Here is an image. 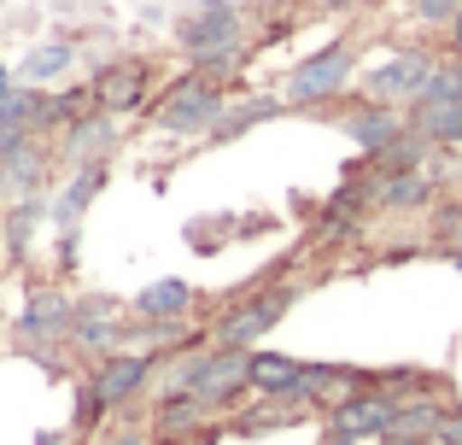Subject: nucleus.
<instances>
[{
    "instance_id": "ddd939ff",
    "label": "nucleus",
    "mask_w": 462,
    "mask_h": 445,
    "mask_svg": "<svg viewBox=\"0 0 462 445\" xmlns=\"http://www.w3.org/2000/svg\"><path fill=\"white\" fill-rule=\"evenodd\" d=\"M445 411H451V404H445L439 393H410V399H398V416L381 434V445H439Z\"/></svg>"
},
{
    "instance_id": "c756f323",
    "label": "nucleus",
    "mask_w": 462,
    "mask_h": 445,
    "mask_svg": "<svg viewBox=\"0 0 462 445\" xmlns=\"http://www.w3.org/2000/svg\"><path fill=\"white\" fill-rule=\"evenodd\" d=\"M12 88H18V70H12L6 59H0V94H12Z\"/></svg>"
},
{
    "instance_id": "1a4fd4ad",
    "label": "nucleus",
    "mask_w": 462,
    "mask_h": 445,
    "mask_svg": "<svg viewBox=\"0 0 462 445\" xmlns=\"http://www.w3.org/2000/svg\"><path fill=\"white\" fill-rule=\"evenodd\" d=\"M88 88H94V106H100V112L129 117V112H141V106H147L152 65H147V59H112V65L94 70Z\"/></svg>"
},
{
    "instance_id": "2eb2a0df",
    "label": "nucleus",
    "mask_w": 462,
    "mask_h": 445,
    "mask_svg": "<svg viewBox=\"0 0 462 445\" xmlns=\"http://www.w3.org/2000/svg\"><path fill=\"white\" fill-rule=\"evenodd\" d=\"M112 147H117V117L94 106V112H82L77 124L65 129V141H59V159H65L70 171H77V164H106V153H112Z\"/></svg>"
},
{
    "instance_id": "a211bd4d",
    "label": "nucleus",
    "mask_w": 462,
    "mask_h": 445,
    "mask_svg": "<svg viewBox=\"0 0 462 445\" xmlns=\"http://www.w3.org/2000/svg\"><path fill=\"white\" fill-rule=\"evenodd\" d=\"M205 404L193 399V393H158V404H152V440H164V445H181V440H193L205 428Z\"/></svg>"
},
{
    "instance_id": "423d86ee",
    "label": "nucleus",
    "mask_w": 462,
    "mask_h": 445,
    "mask_svg": "<svg viewBox=\"0 0 462 445\" xmlns=\"http://www.w3.org/2000/svg\"><path fill=\"white\" fill-rule=\"evenodd\" d=\"M433 70H439V53L404 47V53H393L386 65H374L369 77H363V94H369V100H386V106H410L421 88H428Z\"/></svg>"
},
{
    "instance_id": "0eeeda50",
    "label": "nucleus",
    "mask_w": 462,
    "mask_h": 445,
    "mask_svg": "<svg viewBox=\"0 0 462 445\" xmlns=\"http://www.w3.org/2000/svg\"><path fill=\"white\" fill-rule=\"evenodd\" d=\"M70 317H77V299H70L59 282H42V287L23 293L18 340L23 346H59V340H70Z\"/></svg>"
},
{
    "instance_id": "4468645a",
    "label": "nucleus",
    "mask_w": 462,
    "mask_h": 445,
    "mask_svg": "<svg viewBox=\"0 0 462 445\" xmlns=\"http://www.w3.org/2000/svg\"><path fill=\"white\" fill-rule=\"evenodd\" d=\"M369 194H374V211H433L439 199V176L433 171H393V176H369Z\"/></svg>"
},
{
    "instance_id": "39448f33",
    "label": "nucleus",
    "mask_w": 462,
    "mask_h": 445,
    "mask_svg": "<svg viewBox=\"0 0 462 445\" xmlns=\"http://www.w3.org/2000/svg\"><path fill=\"white\" fill-rule=\"evenodd\" d=\"M152 381H158V357H147V352H106V357H94V369H88V387L100 393L106 411L135 404Z\"/></svg>"
},
{
    "instance_id": "6ab92c4d",
    "label": "nucleus",
    "mask_w": 462,
    "mask_h": 445,
    "mask_svg": "<svg viewBox=\"0 0 462 445\" xmlns=\"http://www.w3.org/2000/svg\"><path fill=\"white\" fill-rule=\"evenodd\" d=\"M287 106H282V94H246V100H228V112L217 117V129L205 141H240L246 129H258V124H270V117H282Z\"/></svg>"
},
{
    "instance_id": "a878e982",
    "label": "nucleus",
    "mask_w": 462,
    "mask_h": 445,
    "mask_svg": "<svg viewBox=\"0 0 462 445\" xmlns=\"http://www.w3.org/2000/svg\"><path fill=\"white\" fill-rule=\"evenodd\" d=\"M457 12H462V0H410V18L428 23V30H445Z\"/></svg>"
},
{
    "instance_id": "f8f14e48",
    "label": "nucleus",
    "mask_w": 462,
    "mask_h": 445,
    "mask_svg": "<svg viewBox=\"0 0 462 445\" xmlns=\"http://www.w3.org/2000/svg\"><path fill=\"white\" fill-rule=\"evenodd\" d=\"M240 12H246V6H235V0H205V6L181 23V47H188V59L217 53V47H235L240 30H246Z\"/></svg>"
},
{
    "instance_id": "72a5a7b5",
    "label": "nucleus",
    "mask_w": 462,
    "mask_h": 445,
    "mask_svg": "<svg viewBox=\"0 0 462 445\" xmlns=\"http://www.w3.org/2000/svg\"><path fill=\"white\" fill-rule=\"evenodd\" d=\"M235 6H246V0H235Z\"/></svg>"
},
{
    "instance_id": "f3484780",
    "label": "nucleus",
    "mask_w": 462,
    "mask_h": 445,
    "mask_svg": "<svg viewBox=\"0 0 462 445\" xmlns=\"http://www.w3.org/2000/svg\"><path fill=\"white\" fill-rule=\"evenodd\" d=\"M299 381H305V364H299V357L252 346V399H287V404H299Z\"/></svg>"
},
{
    "instance_id": "412c9836",
    "label": "nucleus",
    "mask_w": 462,
    "mask_h": 445,
    "mask_svg": "<svg viewBox=\"0 0 462 445\" xmlns=\"http://www.w3.org/2000/svg\"><path fill=\"white\" fill-rule=\"evenodd\" d=\"M42 223H47V199L42 194L12 199V206H6V258L12 264L30 258V240H35V228H42Z\"/></svg>"
},
{
    "instance_id": "c85d7f7f",
    "label": "nucleus",
    "mask_w": 462,
    "mask_h": 445,
    "mask_svg": "<svg viewBox=\"0 0 462 445\" xmlns=\"http://www.w3.org/2000/svg\"><path fill=\"white\" fill-rule=\"evenodd\" d=\"M112 445H152V428H124Z\"/></svg>"
},
{
    "instance_id": "aec40b11",
    "label": "nucleus",
    "mask_w": 462,
    "mask_h": 445,
    "mask_svg": "<svg viewBox=\"0 0 462 445\" xmlns=\"http://www.w3.org/2000/svg\"><path fill=\"white\" fill-rule=\"evenodd\" d=\"M70 65H77V47H70V42H42V47L23 53L18 82H23V88H47V82L70 77Z\"/></svg>"
},
{
    "instance_id": "f03ea898",
    "label": "nucleus",
    "mask_w": 462,
    "mask_h": 445,
    "mask_svg": "<svg viewBox=\"0 0 462 445\" xmlns=\"http://www.w3.org/2000/svg\"><path fill=\"white\" fill-rule=\"evenodd\" d=\"M357 77V47L351 42H328L310 59L287 65L282 77V106H328L334 94H346V82Z\"/></svg>"
},
{
    "instance_id": "f257e3e1",
    "label": "nucleus",
    "mask_w": 462,
    "mask_h": 445,
    "mask_svg": "<svg viewBox=\"0 0 462 445\" xmlns=\"http://www.w3.org/2000/svg\"><path fill=\"white\" fill-rule=\"evenodd\" d=\"M223 112H228L223 82H205V77H193V70H188L181 82H170V88L158 94V106H152V129L193 141V135H211Z\"/></svg>"
},
{
    "instance_id": "2f4dec72",
    "label": "nucleus",
    "mask_w": 462,
    "mask_h": 445,
    "mask_svg": "<svg viewBox=\"0 0 462 445\" xmlns=\"http://www.w3.org/2000/svg\"><path fill=\"white\" fill-rule=\"evenodd\" d=\"M445 264H451V270L462 275V240H457V246H445Z\"/></svg>"
},
{
    "instance_id": "7ed1b4c3",
    "label": "nucleus",
    "mask_w": 462,
    "mask_h": 445,
    "mask_svg": "<svg viewBox=\"0 0 462 445\" xmlns=\"http://www.w3.org/2000/svg\"><path fill=\"white\" fill-rule=\"evenodd\" d=\"M293 305H299V287H293V282H270V287H258V293H246L240 305H228L223 317H217L211 346H240V352H252V346H258L263 334H270Z\"/></svg>"
},
{
    "instance_id": "bb28decb",
    "label": "nucleus",
    "mask_w": 462,
    "mask_h": 445,
    "mask_svg": "<svg viewBox=\"0 0 462 445\" xmlns=\"http://www.w3.org/2000/svg\"><path fill=\"white\" fill-rule=\"evenodd\" d=\"M100 416H106L100 393H94L88 381H82V387H77V428H94V422H100Z\"/></svg>"
},
{
    "instance_id": "9d476101",
    "label": "nucleus",
    "mask_w": 462,
    "mask_h": 445,
    "mask_svg": "<svg viewBox=\"0 0 462 445\" xmlns=\"http://www.w3.org/2000/svg\"><path fill=\"white\" fill-rule=\"evenodd\" d=\"M47 176V141L42 129L0 141V199H30Z\"/></svg>"
},
{
    "instance_id": "4be33fe9",
    "label": "nucleus",
    "mask_w": 462,
    "mask_h": 445,
    "mask_svg": "<svg viewBox=\"0 0 462 445\" xmlns=\"http://www.w3.org/2000/svg\"><path fill=\"white\" fill-rule=\"evenodd\" d=\"M42 100H47V94H42V88H23V82H18L12 94H0V141L42 129Z\"/></svg>"
},
{
    "instance_id": "20e7f679",
    "label": "nucleus",
    "mask_w": 462,
    "mask_h": 445,
    "mask_svg": "<svg viewBox=\"0 0 462 445\" xmlns=\"http://www.w3.org/2000/svg\"><path fill=\"white\" fill-rule=\"evenodd\" d=\"M328 434H339V440H381L386 428H393V416H398V399L386 387H357V393H346V399H334L328 404Z\"/></svg>"
},
{
    "instance_id": "cd10ccee",
    "label": "nucleus",
    "mask_w": 462,
    "mask_h": 445,
    "mask_svg": "<svg viewBox=\"0 0 462 445\" xmlns=\"http://www.w3.org/2000/svg\"><path fill=\"white\" fill-rule=\"evenodd\" d=\"M439 445H462V411H457V404L445 411V422H439Z\"/></svg>"
},
{
    "instance_id": "393cba45",
    "label": "nucleus",
    "mask_w": 462,
    "mask_h": 445,
    "mask_svg": "<svg viewBox=\"0 0 462 445\" xmlns=\"http://www.w3.org/2000/svg\"><path fill=\"white\" fill-rule=\"evenodd\" d=\"M246 59H252V47H246V42L217 47V53H199V59H193V77H205V82H228V77H240V70H246Z\"/></svg>"
},
{
    "instance_id": "473e14b6",
    "label": "nucleus",
    "mask_w": 462,
    "mask_h": 445,
    "mask_svg": "<svg viewBox=\"0 0 462 445\" xmlns=\"http://www.w3.org/2000/svg\"><path fill=\"white\" fill-rule=\"evenodd\" d=\"M322 6H328V12H346V6H357V0H322Z\"/></svg>"
},
{
    "instance_id": "9b49d317",
    "label": "nucleus",
    "mask_w": 462,
    "mask_h": 445,
    "mask_svg": "<svg viewBox=\"0 0 462 445\" xmlns=\"http://www.w3.org/2000/svg\"><path fill=\"white\" fill-rule=\"evenodd\" d=\"M339 129H346V141H357L363 153H381V147H393L398 135H404V112H398V106H386V100H369V94H363V100H351L346 112H339Z\"/></svg>"
},
{
    "instance_id": "6e6552de",
    "label": "nucleus",
    "mask_w": 462,
    "mask_h": 445,
    "mask_svg": "<svg viewBox=\"0 0 462 445\" xmlns=\"http://www.w3.org/2000/svg\"><path fill=\"white\" fill-rule=\"evenodd\" d=\"M70 346H77L82 357L124 352V305H117L112 293H82L77 317H70Z\"/></svg>"
},
{
    "instance_id": "7c9ffc66",
    "label": "nucleus",
    "mask_w": 462,
    "mask_h": 445,
    "mask_svg": "<svg viewBox=\"0 0 462 445\" xmlns=\"http://www.w3.org/2000/svg\"><path fill=\"white\" fill-rule=\"evenodd\" d=\"M445 35H451V53H462V12H457L451 23H445Z\"/></svg>"
},
{
    "instance_id": "b1692460",
    "label": "nucleus",
    "mask_w": 462,
    "mask_h": 445,
    "mask_svg": "<svg viewBox=\"0 0 462 445\" xmlns=\"http://www.w3.org/2000/svg\"><path fill=\"white\" fill-rule=\"evenodd\" d=\"M428 106H462V53H439V70L428 77V88L404 112H428Z\"/></svg>"
},
{
    "instance_id": "5701e85b",
    "label": "nucleus",
    "mask_w": 462,
    "mask_h": 445,
    "mask_svg": "<svg viewBox=\"0 0 462 445\" xmlns=\"http://www.w3.org/2000/svg\"><path fill=\"white\" fill-rule=\"evenodd\" d=\"M193 299H199V293H193L188 282L164 275V282H152V287H141V293H135V311H141V317H188Z\"/></svg>"
},
{
    "instance_id": "dca6fc26",
    "label": "nucleus",
    "mask_w": 462,
    "mask_h": 445,
    "mask_svg": "<svg viewBox=\"0 0 462 445\" xmlns=\"http://www.w3.org/2000/svg\"><path fill=\"white\" fill-rule=\"evenodd\" d=\"M100 188H106V164H77V171H70V182L47 199V223H53L59 235H77L82 211L100 199Z\"/></svg>"
}]
</instances>
